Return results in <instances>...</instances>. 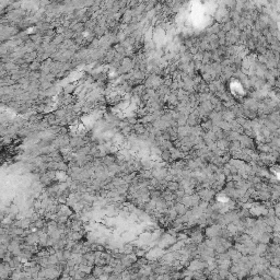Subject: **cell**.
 <instances>
[{
  "label": "cell",
  "instance_id": "obj_1",
  "mask_svg": "<svg viewBox=\"0 0 280 280\" xmlns=\"http://www.w3.org/2000/svg\"><path fill=\"white\" fill-rule=\"evenodd\" d=\"M103 273H104V271H103V266H94L93 269H92L91 275L93 277H95L96 279H98V277L102 276Z\"/></svg>",
  "mask_w": 280,
  "mask_h": 280
},
{
  "label": "cell",
  "instance_id": "obj_2",
  "mask_svg": "<svg viewBox=\"0 0 280 280\" xmlns=\"http://www.w3.org/2000/svg\"><path fill=\"white\" fill-rule=\"evenodd\" d=\"M77 269H79L80 271H82L85 275H90L92 273V269L93 266H89V265H83V264H80L77 266Z\"/></svg>",
  "mask_w": 280,
  "mask_h": 280
},
{
  "label": "cell",
  "instance_id": "obj_3",
  "mask_svg": "<svg viewBox=\"0 0 280 280\" xmlns=\"http://www.w3.org/2000/svg\"><path fill=\"white\" fill-rule=\"evenodd\" d=\"M34 225H35V228H37V229L41 230V229L44 228V220H43V219H37V220H35Z\"/></svg>",
  "mask_w": 280,
  "mask_h": 280
}]
</instances>
